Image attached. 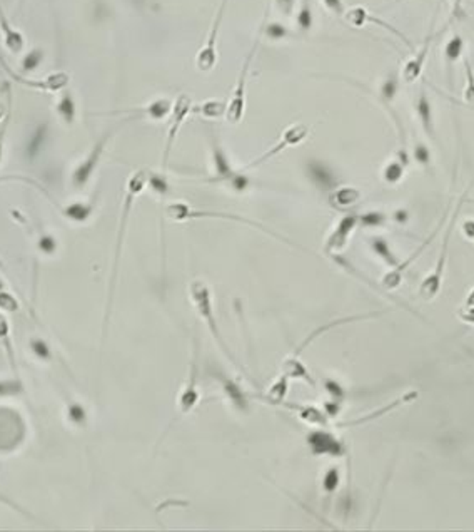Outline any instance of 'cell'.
<instances>
[{
  "label": "cell",
  "instance_id": "cell-1",
  "mask_svg": "<svg viewBox=\"0 0 474 532\" xmlns=\"http://www.w3.org/2000/svg\"><path fill=\"white\" fill-rule=\"evenodd\" d=\"M468 199V191L463 193V196L460 198V203H457V210L454 215L451 216V221H449L448 228H446V233H444V239H442V248H441V255L440 258H437V263L436 266H434L433 273L429 275L428 278L422 282L421 288H420V293L421 297L424 299H431L437 295V291L441 290V285H442V275H444V266H446V259H448V250H449V239H451V235H453V230H454V224H456V218L457 215H460L461 211V206L464 204V201Z\"/></svg>",
  "mask_w": 474,
  "mask_h": 532
},
{
  "label": "cell",
  "instance_id": "cell-2",
  "mask_svg": "<svg viewBox=\"0 0 474 532\" xmlns=\"http://www.w3.org/2000/svg\"><path fill=\"white\" fill-rule=\"evenodd\" d=\"M260 35H262V26H260V30H259L258 37H256L254 46H252L251 52L247 54L246 61H244L243 69H240V74H239V81H237V84H236V90H234V94H232L231 101H229V104L226 108V114H224V116H226V121L229 122V124H237V122H240V119H243V116H244V109H246L247 74H249V69H251L252 59H254L256 52H258Z\"/></svg>",
  "mask_w": 474,
  "mask_h": 532
},
{
  "label": "cell",
  "instance_id": "cell-3",
  "mask_svg": "<svg viewBox=\"0 0 474 532\" xmlns=\"http://www.w3.org/2000/svg\"><path fill=\"white\" fill-rule=\"evenodd\" d=\"M436 15H437V12H436V14H434V19H433V22H431V29H429L428 35H426V39H424V42H422V46L416 50V54H414V56L411 57V59H408V61H406V64L402 66L401 79H402V81H404V84H414V82H416L418 79L421 77L422 70H424L426 61H428L429 50H431L433 42L436 41L437 35L441 34V32H434V23H436Z\"/></svg>",
  "mask_w": 474,
  "mask_h": 532
},
{
  "label": "cell",
  "instance_id": "cell-4",
  "mask_svg": "<svg viewBox=\"0 0 474 532\" xmlns=\"http://www.w3.org/2000/svg\"><path fill=\"white\" fill-rule=\"evenodd\" d=\"M229 0H220L219 9L216 12V19L212 22L211 30H209V37L205 41V44L203 46V49L197 52L196 57V66L200 72H209V70L214 69L216 62H217V50H216V42H217V34H219V27L220 22H223L224 14H226Z\"/></svg>",
  "mask_w": 474,
  "mask_h": 532
},
{
  "label": "cell",
  "instance_id": "cell-5",
  "mask_svg": "<svg viewBox=\"0 0 474 532\" xmlns=\"http://www.w3.org/2000/svg\"><path fill=\"white\" fill-rule=\"evenodd\" d=\"M342 17H344V21L349 23V26H353V27H362V26H366V23H376V26L382 27V29H386V30H389L391 34H394V35H396V37L401 39V41L404 42V44L408 46L411 50L414 49L413 42H411L409 39L401 32V30H398L396 27L391 26L389 22L382 21V19H379V17H376V15H373L369 10L366 9V7H361V6L349 7V9H346L344 15H342Z\"/></svg>",
  "mask_w": 474,
  "mask_h": 532
},
{
  "label": "cell",
  "instance_id": "cell-6",
  "mask_svg": "<svg viewBox=\"0 0 474 532\" xmlns=\"http://www.w3.org/2000/svg\"><path fill=\"white\" fill-rule=\"evenodd\" d=\"M192 111V99L185 94H181L176 101L172 102V111H171V126H169L167 132V141H165V151H164V164H167L169 155H171V149L174 141H176L177 134H179L181 126L184 124L185 117L189 116V112Z\"/></svg>",
  "mask_w": 474,
  "mask_h": 532
},
{
  "label": "cell",
  "instance_id": "cell-7",
  "mask_svg": "<svg viewBox=\"0 0 474 532\" xmlns=\"http://www.w3.org/2000/svg\"><path fill=\"white\" fill-rule=\"evenodd\" d=\"M110 136H112V131H109L107 134H104V136H102L101 139H99V143L94 146V149H92V151H90V155L85 157V161H82L81 166L76 169L72 181H74V184H76L77 188H82L87 183V181L90 179V176H92L94 169H96V166L99 164V159H101L102 152H104L105 144L109 143Z\"/></svg>",
  "mask_w": 474,
  "mask_h": 532
},
{
  "label": "cell",
  "instance_id": "cell-8",
  "mask_svg": "<svg viewBox=\"0 0 474 532\" xmlns=\"http://www.w3.org/2000/svg\"><path fill=\"white\" fill-rule=\"evenodd\" d=\"M414 112H416L418 121H420L422 131L429 139H436V126H434V108L429 99L426 89H421L420 94L414 99Z\"/></svg>",
  "mask_w": 474,
  "mask_h": 532
},
{
  "label": "cell",
  "instance_id": "cell-9",
  "mask_svg": "<svg viewBox=\"0 0 474 532\" xmlns=\"http://www.w3.org/2000/svg\"><path fill=\"white\" fill-rule=\"evenodd\" d=\"M307 134H309V128H307L306 124H292V126H289V128H287L286 131L282 132V136H280L279 143L276 144L272 149H269V151H267L266 155L260 156L258 161H254V163H252V166H258V164L262 163V161H267V159H269V157H272L274 155H278V152L282 151V149L289 148V146H296V144L302 143V141L307 137Z\"/></svg>",
  "mask_w": 474,
  "mask_h": 532
},
{
  "label": "cell",
  "instance_id": "cell-10",
  "mask_svg": "<svg viewBox=\"0 0 474 532\" xmlns=\"http://www.w3.org/2000/svg\"><path fill=\"white\" fill-rule=\"evenodd\" d=\"M464 56V39L460 34H454L448 39L444 49H442V59H444L446 66V74H448L449 84H453V72L454 66L457 64V61H461Z\"/></svg>",
  "mask_w": 474,
  "mask_h": 532
},
{
  "label": "cell",
  "instance_id": "cell-11",
  "mask_svg": "<svg viewBox=\"0 0 474 532\" xmlns=\"http://www.w3.org/2000/svg\"><path fill=\"white\" fill-rule=\"evenodd\" d=\"M172 111V102L169 99H165V97H161V99H156L152 102H149L147 106H144V108H137V109H129V111L125 112H132L136 114V116H145V117H151V119H164L165 116H169Z\"/></svg>",
  "mask_w": 474,
  "mask_h": 532
},
{
  "label": "cell",
  "instance_id": "cell-12",
  "mask_svg": "<svg viewBox=\"0 0 474 532\" xmlns=\"http://www.w3.org/2000/svg\"><path fill=\"white\" fill-rule=\"evenodd\" d=\"M356 223H358L356 216H346V218L339 223V226L336 228L334 233L331 235L329 242H327V250H341L346 244L347 236L353 231Z\"/></svg>",
  "mask_w": 474,
  "mask_h": 532
},
{
  "label": "cell",
  "instance_id": "cell-13",
  "mask_svg": "<svg viewBox=\"0 0 474 532\" xmlns=\"http://www.w3.org/2000/svg\"><path fill=\"white\" fill-rule=\"evenodd\" d=\"M0 344L3 345L6 348L7 357H9L10 366L14 370V375H19V368H17V358H15V352H14V345L10 342V325L7 322V318L3 315H0Z\"/></svg>",
  "mask_w": 474,
  "mask_h": 532
},
{
  "label": "cell",
  "instance_id": "cell-14",
  "mask_svg": "<svg viewBox=\"0 0 474 532\" xmlns=\"http://www.w3.org/2000/svg\"><path fill=\"white\" fill-rule=\"evenodd\" d=\"M463 66H464V88L461 92L463 102L469 108H474V69L473 62L468 56H463Z\"/></svg>",
  "mask_w": 474,
  "mask_h": 532
},
{
  "label": "cell",
  "instance_id": "cell-15",
  "mask_svg": "<svg viewBox=\"0 0 474 532\" xmlns=\"http://www.w3.org/2000/svg\"><path fill=\"white\" fill-rule=\"evenodd\" d=\"M296 23H298L301 32H309L313 29L314 17H313V3L311 0H301L298 14H296Z\"/></svg>",
  "mask_w": 474,
  "mask_h": 532
},
{
  "label": "cell",
  "instance_id": "cell-16",
  "mask_svg": "<svg viewBox=\"0 0 474 532\" xmlns=\"http://www.w3.org/2000/svg\"><path fill=\"white\" fill-rule=\"evenodd\" d=\"M57 112L67 124H72L74 119H76V102H74L72 94L65 92L64 96L61 97V101H59L57 104Z\"/></svg>",
  "mask_w": 474,
  "mask_h": 532
},
{
  "label": "cell",
  "instance_id": "cell-17",
  "mask_svg": "<svg viewBox=\"0 0 474 532\" xmlns=\"http://www.w3.org/2000/svg\"><path fill=\"white\" fill-rule=\"evenodd\" d=\"M227 106L219 101H205L199 106V112L205 117H219L226 114Z\"/></svg>",
  "mask_w": 474,
  "mask_h": 532
},
{
  "label": "cell",
  "instance_id": "cell-18",
  "mask_svg": "<svg viewBox=\"0 0 474 532\" xmlns=\"http://www.w3.org/2000/svg\"><path fill=\"white\" fill-rule=\"evenodd\" d=\"M19 308H21V305H19L17 298H15L12 293H9V291L0 290V310L9 311V313H15V311H19Z\"/></svg>",
  "mask_w": 474,
  "mask_h": 532
},
{
  "label": "cell",
  "instance_id": "cell-19",
  "mask_svg": "<svg viewBox=\"0 0 474 532\" xmlns=\"http://www.w3.org/2000/svg\"><path fill=\"white\" fill-rule=\"evenodd\" d=\"M382 175H384V179L388 181V183L394 184V183H398L399 179H401L402 175H404V168H402L401 163H396V161H393V163H389L388 166H386Z\"/></svg>",
  "mask_w": 474,
  "mask_h": 532
},
{
  "label": "cell",
  "instance_id": "cell-20",
  "mask_svg": "<svg viewBox=\"0 0 474 532\" xmlns=\"http://www.w3.org/2000/svg\"><path fill=\"white\" fill-rule=\"evenodd\" d=\"M22 384L19 380V377H15L14 380H0V397L2 395H17L22 392Z\"/></svg>",
  "mask_w": 474,
  "mask_h": 532
},
{
  "label": "cell",
  "instance_id": "cell-21",
  "mask_svg": "<svg viewBox=\"0 0 474 532\" xmlns=\"http://www.w3.org/2000/svg\"><path fill=\"white\" fill-rule=\"evenodd\" d=\"M30 350H32L35 357L41 358V360H49L50 358L49 346H47L45 342L41 340V338H34V340H30Z\"/></svg>",
  "mask_w": 474,
  "mask_h": 532
},
{
  "label": "cell",
  "instance_id": "cell-22",
  "mask_svg": "<svg viewBox=\"0 0 474 532\" xmlns=\"http://www.w3.org/2000/svg\"><path fill=\"white\" fill-rule=\"evenodd\" d=\"M358 198H359V193L351 188L341 189V191L336 193V203L339 204H353L354 201H358Z\"/></svg>",
  "mask_w": 474,
  "mask_h": 532
},
{
  "label": "cell",
  "instance_id": "cell-23",
  "mask_svg": "<svg viewBox=\"0 0 474 532\" xmlns=\"http://www.w3.org/2000/svg\"><path fill=\"white\" fill-rule=\"evenodd\" d=\"M65 215L69 216V218L77 219V221H84L87 216L90 215V208L82 206V204H72L70 208H67Z\"/></svg>",
  "mask_w": 474,
  "mask_h": 532
},
{
  "label": "cell",
  "instance_id": "cell-24",
  "mask_svg": "<svg viewBox=\"0 0 474 532\" xmlns=\"http://www.w3.org/2000/svg\"><path fill=\"white\" fill-rule=\"evenodd\" d=\"M414 157L422 164V166H428L431 163V152H429L428 146L418 143L416 148H414Z\"/></svg>",
  "mask_w": 474,
  "mask_h": 532
},
{
  "label": "cell",
  "instance_id": "cell-25",
  "mask_svg": "<svg viewBox=\"0 0 474 532\" xmlns=\"http://www.w3.org/2000/svg\"><path fill=\"white\" fill-rule=\"evenodd\" d=\"M322 6L326 7L327 10L333 12L334 15H339V17H342L346 12V7H344V2L342 0H321Z\"/></svg>",
  "mask_w": 474,
  "mask_h": 532
},
{
  "label": "cell",
  "instance_id": "cell-26",
  "mask_svg": "<svg viewBox=\"0 0 474 532\" xmlns=\"http://www.w3.org/2000/svg\"><path fill=\"white\" fill-rule=\"evenodd\" d=\"M276 7H278L279 14L282 15V17H291L292 12H294V6H296V0H274Z\"/></svg>",
  "mask_w": 474,
  "mask_h": 532
},
{
  "label": "cell",
  "instance_id": "cell-27",
  "mask_svg": "<svg viewBox=\"0 0 474 532\" xmlns=\"http://www.w3.org/2000/svg\"><path fill=\"white\" fill-rule=\"evenodd\" d=\"M451 22L464 19V0H451Z\"/></svg>",
  "mask_w": 474,
  "mask_h": 532
},
{
  "label": "cell",
  "instance_id": "cell-28",
  "mask_svg": "<svg viewBox=\"0 0 474 532\" xmlns=\"http://www.w3.org/2000/svg\"><path fill=\"white\" fill-rule=\"evenodd\" d=\"M41 61H42V54L39 52V50H34V52L29 54V56L25 57V61H23V69L32 70L39 66V62Z\"/></svg>",
  "mask_w": 474,
  "mask_h": 532
},
{
  "label": "cell",
  "instance_id": "cell-29",
  "mask_svg": "<svg viewBox=\"0 0 474 532\" xmlns=\"http://www.w3.org/2000/svg\"><path fill=\"white\" fill-rule=\"evenodd\" d=\"M39 248H41L43 253H52L55 250L54 238H50V236H42L41 243H39Z\"/></svg>",
  "mask_w": 474,
  "mask_h": 532
},
{
  "label": "cell",
  "instance_id": "cell-30",
  "mask_svg": "<svg viewBox=\"0 0 474 532\" xmlns=\"http://www.w3.org/2000/svg\"><path fill=\"white\" fill-rule=\"evenodd\" d=\"M9 116H10V114H9ZM9 116L6 117V121H3L2 128H0V163H2V156H3V143H6L7 128H9Z\"/></svg>",
  "mask_w": 474,
  "mask_h": 532
},
{
  "label": "cell",
  "instance_id": "cell-31",
  "mask_svg": "<svg viewBox=\"0 0 474 532\" xmlns=\"http://www.w3.org/2000/svg\"><path fill=\"white\" fill-rule=\"evenodd\" d=\"M460 318L463 322H468V323H474V308H469V306H464L463 310H460Z\"/></svg>",
  "mask_w": 474,
  "mask_h": 532
},
{
  "label": "cell",
  "instance_id": "cell-32",
  "mask_svg": "<svg viewBox=\"0 0 474 532\" xmlns=\"http://www.w3.org/2000/svg\"><path fill=\"white\" fill-rule=\"evenodd\" d=\"M461 230H463L466 238L474 239V219H468V221H464L463 226H461Z\"/></svg>",
  "mask_w": 474,
  "mask_h": 532
},
{
  "label": "cell",
  "instance_id": "cell-33",
  "mask_svg": "<svg viewBox=\"0 0 474 532\" xmlns=\"http://www.w3.org/2000/svg\"><path fill=\"white\" fill-rule=\"evenodd\" d=\"M10 104H12V101L9 99V104H3V102H0V121H2L3 119V117H7V116H9V109H10Z\"/></svg>",
  "mask_w": 474,
  "mask_h": 532
},
{
  "label": "cell",
  "instance_id": "cell-34",
  "mask_svg": "<svg viewBox=\"0 0 474 532\" xmlns=\"http://www.w3.org/2000/svg\"><path fill=\"white\" fill-rule=\"evenodd\" d=\"M466 306H469V308H474V288L469 291L468 298H466Z\"/></svg>",
  "mask_w": 474,
  "mask_h": 532
}]
</instances>
